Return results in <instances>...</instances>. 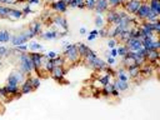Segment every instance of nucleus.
Here are the masks:
<instances>
[{
  "instance_id": "nucleus-20",
  "label": "nucleus",
  "mask_w": 160,
  "mask_h": 120,
  "mask_svg": "<svg viewBox=\"0 0 160 120\" xmlns=\"http://www.w3.org/2000/svg\"><path fill=\"white\" fill-rule=\"evenodd\" d=\"M115 75H116V79L121 80V81H126L129 82V75L128 72H125V68H120L115 71Z\"/></svg>"
},
{
  "instance_id": "nucleus-16",
  "label": "nucleus",
  "mask_w": 160,
  "mask_h": 120,
  "mask_svg": "<svg viewBox=\"0 0 160 120\" xmlns=\"http://www.w3.org/2000/svg\"><path fill=\"white\" fill-rule=\"evenodd\" d=\"M159 60V50H149L146 54V61H150V64H156Z\"/></svg>"
},
{
  "instance_id": "nucleus-10",
  "label": "nucleus",
  "mask_w": 160,
  "mask_h": 120,
  "mask_svg": "<svg viewBox=\"0 0 160 120\" xmlns=\"http://www.w3.org/2000/svg\"><path fill=\"white\" fill-rule=\"evenodd\" d=\"M50 6L56 12H61V14L68 10V2H65L64 0H55V1H52L50 4Z\"/></svg>"
},
{
  "instance_id": "nucleus-34",
  "label": "nucleus",
  "mask_w": 160,
  "mask_h": 120,
  "mask_svg": "<svg viewBox=\"0 0 160 120\" xmlns=\"http://www.w3.org/2000/svg\"><path fill=\"white\" fill-rule=\"evenodd\" d=\"M95 2H96V0H84V5H85V9H89V10H94V8H95Z\"/></svg>"
},
{
  "instance_id": "nucleus-14",
  "label": "nucleus",
  "mask_w": 160,
  "mask_h": 120,
  "mask_svg": "<svg viewBox=\"0 0 160 120\" xmlns=\"http://www.w3.org/2000/svg\"><path fill=\"white\" fill-rule=\"evenodd\" d=\"M125 70H126L129 78H131V79H135V78H138L140 75V66L136 65V64H132V65L128 66Z\"/></svg>"
},
{
  "instance_id": "nucleus-45",
  "label": "nucleus",
  "mask_w": 160,
  "mask_h": 120,
  "mask_svg": "<svg viewBox=\"0 0 160 120\" xmlns=\"http://www.w3.org/2000/svg\"><path fill=\"white\" fill-rule=\"evenodd\" d=\"M55 56H58V54L55 51H50V52L46 54V58H49V59H54Z\"/></svg>"
},
{
  "instance_id": "nucleus-25",
  "label": "nucleus",
  "mask_w": 160,
  "mask_h": 120,
  "mask_svg": "<svg viewBox=\"0 0 160 120\" xmlns=\"http://www.w3.org/2000/svg\"><path fill=\"white\" fill-rule=\"evenodd\" d=\"M29 28H30L36 35H40V34H41V28H42V25H41L40 21H32Z\"/></svg>"
},
{
  "instance_id": "nucleus-26",
  "label": "nucleus",
  "mask_w": 160,
  "mask_h": 120,
  "mask_svg": "<svg viewBox=\"0 0 160 120\" xmlns=\"http://www.w3.org/2000/svg\"><path fill=\"white\" fill-rule=\"evenodd\" d=\"M10 40H11L10 32H9L6 29L0 30V41H1V42H8V41H10Z\"/></svg>"
},
{
  "instance_id": "nucleus-27",
  "label": "nucleus",
  "mask_w": 160,
  "mask_h": 120,
  "mask_svg": "<svg viewBox=\"0 0 160 120\" xmlns=\"http://www.w3.org/2000/svg\"><path fill=\"white\" fill-rule=\"evenodd\" d=\"M144 20H145V21H148V22H155V21H158V20H159V15H158L156 12H154V11L149 10V12H148V15H146V18H145Z\"/></svg>"
},
{
  "instance_id": "nucleus-39",
  "label": "nucleus",
  "mask_w": 160,
  "mask_h": 120,
  "mask_svg": "<svg viewBox=\"0 0 160 120\" xmlns=\"http://www.w3.org/2000/svg\"><path fill=\"white\" fill-rule=\"evenodd\" d=\"M24 34H25V36H26L28 39H31V38L36 36V34H35V32H34V31H32V30H31L30 28H29V29H28V30H26V31H25Z\"/></svg>"
},
{
  "instance_id": "nucleus-13",
  "label": "nucleus",
  "mask_w": 160,
  "mask_h": 120,
  "mask_svg": "<svg viewBox=\"0 0 160 120\" xmlns=\"http://www.w3.org/2000/svg\"><path fill=\"white\" fill-rule=\"evenodd\" d=\"M29 39L25 36V34L24 32H21V34H18V35H14V36H11V44L14 45V46H19V45H22V44H26V41H28Z\"/></svg>"
},
{
  "instance_id": "nucleus-6",
  "label": "nucleus",
  "mask_w": 160,
  "mask_h": 120,
  "mask_svg": "<svg viewBox=\"0 0 160 120\" xmlns=\"http://www.w3.org/2000/svg\"><path fill=\"white\" fill-rule=\"evenodd\" d=\"M125 45L128 46L129 51H138L139 49L142 48L141 39H139V38H130V39L125 42Z\"/></svg>"
},
{
  "instance_id": "nucleus-37",
  "label": "nucleus",
  "mask_w": 160,
  "mask_h": 120,
  "mask_svg": "<svg viewBox=\"0 0 160 120\" xmlns=\"http://www.w3.org/2000/svg\"><path fill=\"white\" fill-rule=\"evenodd\" d=\"M108 2L110 5V8H112V9H116L118 6L121 5V1L120 0H108Z\"/></svg>"
},
{
  "instance_id": "nucleus-48",
  "label": "nucleus",
  "mask_w": 160,
  "mask_h": 120,
  "mask_svg": "<svg viewBox=\"0 0 160 120\" xmlns=\"http://www.w3.org/2000/svg\"><path fill=\"white\" fill-rule=\"evenodd\" d=\"M95 38H96V35H94V34H91V32L88 35V40H89V41H92Z\"/></svg>"
},
{
  "instance_id": "nucleus-46",
  "label": "nucleus",
  "mask_w": 160,
  "mask_h": 120,
  "mask_svg": "<svg viewBox=\"0 0 160 120\" xmlns=\"http://www.w3.org/2000/svg\"><path fill=\"white\" fill-rule=\"evenodd\" d=\"M109 54H110L111 56H114V58H115V56L118 55V51H116V48H111V51H110Z\"/></svg>"
},
{
  "instance_id": "nucleus-53",
  "label": "nucleus",
  "mask_w": 160,
  "mask_h": 120,
  "mask_svg": "<svg viewBox=\"0 0 160 120\" xmlns=\"http://www.w3.org/2000/svg\"><path fill=\"white\" fill-rule=\"evenodd\" d=\"M21 1H24V0H19V2H21Z\"/></svg>"
},
{
  "instance_id": "nucleus-29",
  "label": "nucleus",
  "mask_w": 160,
  "mask_h": 120,
  "mask_svg": "<svg viewBox=\"0 0 160 120\" xmlns=\"http://www.w3.org/2000/svg\"><path fill=\"white\" fill-rule=\"evenodd\" d=\"M28 80L30 81V84H31V86H32L34 90L40 86V78H38V76H30Z\"/></svg>"
},
{
  "instance_id": "nucleus-28",
  "label": "nucleus",
  "mask_w": 160,
  "mask_h": 120,
  "mask_svg": "<svg viewBox=\"0 0 160 120\" xmlns=\"http://www.w3.org/2000/svg\"><path fill=\"white\" fill-rule=\"evenodd\" d=\"M116 51H118V55H120V56L122 58V56H125V55L129 52V49H128V46H126L125 44L121 42V45H120L119 48H116Z\"/></svg>"
},
{
  "instance_id": "nucleus-12",
  "label": "nucleus",
  "mask_w": 160,
  "mask_h": 120,
  "mask_svg": "<svg viewBox=\"0 0 160 120\" xmlns=\"http://www.w3.org/2000/svg\"><path fill=\"white\" fill-rule=\"evenodd\" d=\"M109 65L106 64V61L105 60H102V59H100V58H95V60L92 61V64L90 65V68L91 69H94V70H98V71H104L106 68H108Z\"/></svg>"
},
{
  "instance_id": "nucleus-18",
  "label": "nucleus",
  "mask_w": 160,
  "mask_h": 120,
  "mask_svg": "<svg viewBox=\"0 0 160 120\" xmlns=\"http://www.w3.org/2000/svg\"><path fill=\"white\" fill-rule=\"evenodd\" d=\"M22 16H24V14H22V10H21V9L10 8L9 14H8V18H10V19H20V18H22Z\"/></svg>"
},
{
  "instance_id": "nucleus-2",
  "label": "nucleus",
  "mask_w": 160,
  "mask_h": 120,
  "mask_svg": "<svg viewBox=\"0 0 160 120\" xmlns=\"http://www.w3.org/2000/svg\"><path fill=\"white\" fill-rule=\"evenodd\" d=\"M64 48H65V50H64V55L62 56L65 58V60H69L71 62H78L80 60V55L78 52V49H76V45L75 44H68V42H65L64 44Z\"/></svg>"
},
{
  "instance_id": "nucleus-17",
  "label": "nucleus",
  "mask_w": 160,
  "mask_h": 120,
  "mask_svg": "<svg viewBox=\"0 0 160 120\" xmlns=\"http://www.w3.org/2000/svg\"><path fill=\"white\" fill-rule=\"evenodd\" d=\"M44 39H46V40H54V39H58V38H60L61 35H60V31H58V30H48L46 32H44V34H40Z\"/></svg>"
},
{
  "instance_id": "nucleus-47",
  "label": "nucleus",
  "mask_w": 160,
  "mask_h": 120,
  "mask_svg": "<svg viewBox=\"0 0 160 120\" xmlns=\"http://www.w3.org/2000/svg\"><path fill=\"white\" fill-rule=\"evenodd\" d=\"M26 1H28L29 5H31V4H40L41 0H26Z\"/></svg>"
},
{
  "instance_id": "nucleus-1",
  "label": "nucleus",
  "mask_w": 160,
  "mask_h": 120,
  "mask_svg": "<svg viewBox=\"0 0 160 120\" xmlns=\"http://www.w3.org/2000/svg\"><path fill=\"white\" fill-rule=\"evenodd\" d=\"M19 70L21 72H24L25 75H30L31 71L34 70V65H32L29 52L22 51L19 54Z\"/></svg>"
},
{
  "instance_id": "nucleus-31",
  "label": "nucleus",
  "mask_w": 160,
  "mask_h": 120,
  "mask_svg": "<svg viewBox=\"0 0 160 120\" xmlns=\"http://www.w3.org/2000/svg\"><path fill=\"white\" fill-rule=\"evenodd\" d=\"M111 78H112V75H110V74H108V72H106L104 76L99 78V81H100V84L104 86V85H106V84H109V82H110Z\"/></svg>"
},
{
  "instance_id": "nucleus-43",
  "label": "nucleus",
  "mask_w": 160,
  "mask_h": 120,
  "mask_svg": "<svg viewBox=\"0 0 160 120\" xmlns=\"http://www.w3.org/2000/svg\"><path fill=\"white\" fill-rule=\"evenodd\" d=\"M114 62H115V58L111 56V55H108V58H106V64H108V65H112Z\"/></svg>"
},
{
  "instance_id": "nucleus-11",
  "label": "nucleus",
  "mask_w": 160,
  "mask_h": 120,
  "mask_svg": "<svg viewBox=\"0 0 160 120\" xmlns=\"http://www.w3.org/2000/svg\"><path fill=\"white\" fill-rule=\"evenodd\" d=\"M52 21H54V24L58 26V28H60V29H62V30H65V31H68V21H66V19L64 18V16H61L60 14H56L54 18H52Z\"/></svg>"
},
{
  "instance_id": "nucleus-40",
  "label": "nucleus",
  "mask_w": 160,
  "mask_h": 120,
  "mask_svg": "<svg viewBox=\"0 0 160 120\" xmlns=\"http://www.w3.org/2000/svg\"><path fill=\"white\" fill-rule=\"evenodd\" d=\"M21 10H22V14H24V16H25V15H28V14H31V12H32V10L30 9V5H29V4H28L25 8H22Z\"/></svg>"
},
{
  "instance_id": "nucleus-5",
  "label": "nucleus",
  "mask_w": 160,
  "mask_h": 120,
  "mask_svg": "<svg viewBox=\"0 0 160 120\" xmlns=\"http://www.w3.org/2000/svg\"><path fill=\"white\" fill-rule=\"evenodd\" d=\"M141 2H142V0H129L122 5L128 14H135L136 10L139 9V6L141 5Z\"/></svg>"
},
{
  "instance_id": "nucleus-4",
  "label": "nucleus",
  "mask_w": 160,
  "mask_h": 120,
  "mask_svg": "<svg viewBox=\"0 0 160 120\" xmlns=\"http://www.w3.org/2000/svg\"><path fill=\"white\" fill-rule=\"evenodd\" d=\"M30 58L34 65V70L36 72H40V69L42 68V64H44L45 55H41L40 52H30Z\"/></svg>"
},
{
  "instance_id": "nucleus-15",
  "label": "nucleus",
  "mask_w": 160,
  "mask_h": 120,
  "mask_svg": "<svg viewBox=\"0 0 160 120\" xmlns=\"http://www.w3.org/2000/svg\"><path fill=\"white\" fill-rule=\"evenodd\" d=\"M112 84H114V88H115L116 90H119L120 92L129 90V82H126V81H121V80H119V79H115V80L112 81Z\"/></svg>"
},
{
  "instance_id": "nucleus-42",
  "label": "nucleus",
  "mask_w": 160,
  "mask_h": 120,
  "mask_svg": "<svg viewBox=\"0 0 160 120\" xmlns=\"http://www.w3.org/2000/svg\"><path fill=\"white\" fill-rule=\"evenodd\" d=\"M115 45H116V41H115V39H112V38H109V40H108V46L111 49V48H115Z\"/></svg>"
},
{
  "instance_id": "nucleus-32",
  "label": "nucleus",
  "mask_w": 160,
  "mask_h": 120,
  "mask_svg": "<svg viewBox=\"0 0 160 120\" xmlns=\"http://www.w3.org/2000/svg\"><path fill=\"white\" fill-rule=\"evenodd\" d=\"M9 54H12V49H8L5 46H0V58L8 56Z\"/></svg>"
},
{
  "instance_id": "nucleus-3",
  "label": "nucleus",
  "mask_w": 160,
  "mask_h": 120,
  "mask_svg": "<svg viewBox=\"0 0 160 120\" xmlns=\"http://www.w3.org/2000/svg\"><path fill=\"white\" fill-rule=\"evenodd\" d=\"M26 80V75L24 72H21L20 70H16L14 72H11L8 78V82L9 85H15V86H19L20 84H22L24 81Z\"/></svg>"
},
{
  "instance_id": "nucleus-22",
  "label": "nucleus",
  "mask_w": 160,
  "mask_h": 120,
  "mask_svg": "<svg viewBox=\"0 0 160 120\" xmlns=\"http://www.w3.org/2000/svg\"><path fill=\"white\" fill-rule=\"evenodd\" d=\"M20 91H21V94H22V95H25V94H29V92L34 91V89H32V86H31V84H30V81H29L28 79L21 84Z\"/></svg>"
},
{
  "instance_id": "nucleus-44",
  "label": "nucleus",
  "mask_w": 160,
  "mask_h": 120,
  "mask_svg": "<svg viewBox=\"0 0 160 120\" xmlns=\"http://www.w3.org/2000/svg\"><path fill=\"white\" fill-rule=\"evenodd\" d=\"M18 2L19 0H4V4H8V5H15Z\"/></svg>"
},
{
  "instance_id": "nucleus-33",
  "label": "nucleus",
  "mask_w": 160,
  "mask_h": 120,
  "mask_svg": "<svg viewBox=\"0 0 160 120\" xmlns=\"http://www.w3.org/2000/svg\"><path fill=\"white\" fill-rule=\"evenodd\" d=\"M9 10H10V8H9V6L0 5V18H8Z\"/></svg>"
},
{
  "instance_id": "nucleus-49",
  "label": "nucleus",
  "mask_w": 160,
  "mask_h": 120,
  "mask_svg": "<svg viewBox=\"0 0 160 120\" xmlns=\"http://www.w3.org/2000/svg\"><path fill=\"white\" fill-rule=\"evenodd\" d=\"M80 32H81V34H85V32H86V29H85V28H81V29H80Z\"/></svg>"
},
{
  "instance_id": "nucleus-24",
  "label": "nucleus",
  "mask_w": 160,
  "mask_h": 120,
  "mask_svg": "<svg viewBox=\"0 0 160 120\" xmlns=\"http://www.w3.org/2000/svg\"><path fill=\"white\" fill-rule=\"evenodd\" d=\"M149 8H150L151 11L156 12L158 15H160V0H150Z\"/></svg>"
},
{
  "instance_id": "nucleus-38",
  "label": "nucleus",
  "mask_w": 160,
  "mask_h": 120,
  "mask_svg": "<svg viewBox=\"0 0 160 120\" xmlns=\"http://www.w3.org/2000/svg\"><path fill=\"white\" fill-rule=\"evenodd\" d=\"M151 25H152V31L155 34H159V31H160V21L158 20L155 22H151Z\"/></svg>"
},
{
  "instance_id": "nucleus-51",
  "label": "nucleus",
  "mask_w": 160,
  "mask_h": 120,
  "mask_svg": "<svg viewBox=\"0 0 160 120\" xmlns=\"http://www.w3.org/2000/svg\"><path fill=\"white\" fill-rule=\"evenodd\" d=\"M64 1H65V2H69V1H70V0H64Z\"/></svg>"
},
{
  "instance_id": "nucleus-41",
  "label": "nucleus",
  "mask_w": 160,
  "mask_h": 120,
  "mask_svg": "<svg viewBox=\"0 0 160 120\" xmlns=\"http://www.w3.org/2000/svg\"><path fill=\"white\" fill-rule=\"evenodd\" d=\"M30 49H35V50H41L42 46L38 42H30Z\"/></svg>"
},
{
  "instance_id": "nucleus-7",
  "label": "nucleus",
  "mask_w": 160,
  "mask_h": 120,
  "mask_svg": "<svg viewBox=\"0 0 160 120\" xmlns=\"http://www.w3.org/2000/svg\"><path fill=\"white\" fill-rule=\"evenodd\" d=\"M65 72H66V70L64 69V66H54V69L51 70L50 75H51V76H52L58 82H60V81L65 80V79H64Z\"/></svg>"
},
{
  "instance_id": "nucleus-8",
  "label": "nucleus",
  "mask_w": 160,
  "mask_h": 120,
  "mask_svg": "<svg viewBox=\"0 0 160 120\" xmlns=\"http://www.w3.org/2000/svg\"><path fill=\"white\" fill-rule=\"evenodd\" d=\"M149 10H150V8H149V1H148V0H142L141 5H140V6H139V9L136 10L135 15H136L139 19H142V20H144V19L146 18V15H148Z\"/></svg>"
},
{
  "instance_id": "nucleus-9",
  "label": "nucleus",
  "mask_w": 160,
  "mask_h": 120,
  "mask_svg": "<svg viewBox=\"0 0 160 120\" xmlns=\"http://www.w3.org/2000/svg\"><path fill=\"white\" fill-rule=\"evenodd\" d=\"M109 9H110V5H109L108 0H96L94 10H95V12H96L98 15H101L102 12L108 11Z\"/></svg>"
},
{
  "instance_id": "nucleus-36",
  "label": "nucleus",
  "mask_w": 160,
  "mask_h": 120,
  "mask_svg": "<svg viewBox=\"0 0 160 120\" xmlns=\"http://www.w3.org/2000/svg\"><path fill=\"white\" fill-rule=\"evenodd\" d=\"M10 96L6 94V91H5V88H0V100H5V101H10V100H8Z\"/></svg>"
},
{
  "instance_id": "nucleus-30",
  "label": "nucleus",
  "mask_w": 160,
  "mask_h": 120,
  "mask_svg": "<svg viewBox=\"0 0 160 120\" xmlns=\"http://www.w3.org/2000/svg\"><path fill=\"white\" fill-rule=\"evenodd\" d=\"M65 58L64 56H55L54 59H52V62H54V65L55 66H64L65 65Z\"/></svg>"
},
{
  "instance_id": "nucleus-35",
  "label": "nucleus",
  "mask_w": 160,
  "mask_h": 120,
  "mask_svg": "<svg viewBox=\"0 0 160 120\" xmlns=\"http://www.w3.org/2000/svg\"><path fill=\"white\" fill-rule=\"evenodd\" d=\"M95 25H96L98 28L105 26V21H104V19L101 18V15H96V18H95Z\"/></svg>"
},
{
  "instance_id": "nucleus-19",
  "label": "nucleus",
  "mask_w": 160,
  "mask_h": 120,
  "mask_svg": "<svg viewBox=\"0 0 160 120\" xmlns=\"http://www.w3.org/2000/svg\"><path fill=\"white\" fill-rule=\"evenodd\" d=\"M140 74L142 76H145V78L151 76V74H152V66L150 64H142L140 66Z\"/></svg>"
},
{
  "instance_id": "nucleus-52",
  "label": "nucleus",
  "mask_w": 160,
  "mask_h": 120,
  "mask_svg": "<svg viewBox=\"0 0 160 120\" xmlns=\"http://www.w3.org/2000/svg\"><path fill=\"white\" fill-rule=\"evenodd\" d=\"M1 65H2V62H1V60H0V66H1Z\"/></svg>"
},
{
  "instance_id": "nucleus-21",
  "label": "nucleus",
  "mask_w": 160,
  "mask_h": 120,
  "mask_svg": "<svg viewBox=\"0 0 160 120\" xmlns=\"http://www.w3.org/2000/svg\"><path fill=\"white\" fill-rule=\"evenodd\" d=\"M75 45H76V49H78V52H79L80 58H84V56L88 54V51L90 50V48L86 46V45L82 44V42H78V44H75Z\"/></svg>"
},
{
  "instance_id": "nucleus-50",
  "label": "nucleus",
  "mask_w": 160,
  "mask_h": 120,
  "mask_svg": "<svg viewBox=\"0 0 160 120\" xmlns=\"http://www.w3.org/2000/svg\"><path fill=\"white\" fill-rule=\"evenodd\" d=\"M44 1H45V2H48V4H51V2H52V1H55V0H44Z\"/></svg>"
},
{
  "instance_id": "nucleus-23",
  "label": "nucleus",
  "mask_w": 160,
  "mask_h": 120,
  "mask_svg": "<svg viewBox=\"0 0 160 120\" xmlns=\"http://www.w3.org/2000/svg\"><path fill=\"white\" fill-rule=\"evenodd\" d=\"M116 15H118V10L116 9H110V10H108L106 11V21H108V24H112L114 22V20L116 19Z\"/></svg>"
}]
</instances>
